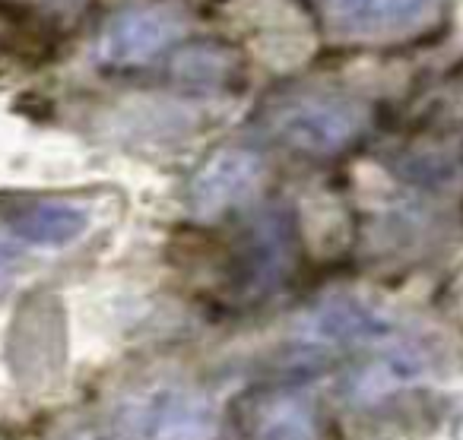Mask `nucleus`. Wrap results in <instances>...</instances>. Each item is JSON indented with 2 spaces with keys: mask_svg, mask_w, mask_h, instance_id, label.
Here are the masks:
<instances>
[{
  "mask_svg": "<svg viewBox=\"0 0 463 440\" xmlns=\"http://www.w3.org/2000/svg\"><path fill=\"white\" fill-rule=\"evenodd\" d=\"M327 16L346 33H400L425 20L435 0H321Z\"/></svg>",
  "mask_w": 463,
  "mask_h": 440,
  "instance_id": "4",
  "label": "nucleus"
},
{
  "mask_svg": "<svg viewBox=\"0 0 463 440\" xmlns=\"http://www.w3.org/2000/svg\"><path fill=\"white\" fill-rule=\"evenodd\" d=\"M264 181V159L251 149H219L194 172L187 206L197 219H216L254 197Z\"/></svg>",
  "mask_w": 463,
  "mask_h": 440,
  "instance_id": "3",
  "label": "nucleus"
},
{
  "mask_svg": "<svg viewBox=\"0 0 463 440\" xmlns=\"http://www.w3.org/2000/svg\"><path fill=\"white\" fill-rule=\"evenodd\" d=\"M251 440H321L317 406L298 393L273 396L254 415Z\"/></svg>",
  "mask_w": 463,
  "mask_h": 440,
  "instance_id": "7",
  "label": "nucleus"
},
{
  "mask_svg": "<svg viewBox=\"0 0 463 440\" xmlns=\"http://www.w3.org/2000/svg\"><path fill=\"white\" fill-rule=\"evenodd\" d=\"M10 229L35 248H64L73 238L83 235L86 212L73 203H58V200H42L26 210H20L10 222Z\"/></svg>",
  "mask_w": 463,
  "mask_h": 440,
  "instance_id": "6",
  "label": "nucleus"
},
{
  "mask_svg": "<svg viewBox=\"0 0 463 440\" xmlns=\"http://www.w3.org/2000/svg\"><path fill=\"white\" fill-rule=\"evenodd\" d=\"M184 23L172 7L140 4L109 20L99 39V61L109 67H140L162 54L181 35Z\"/></svg>",
  "mask_w": 463,
  "mask_h": 440,
  "instance_id": "2",
  "label": "nucleus"
},
{
  "mask_svg": "<svg viewBox=\"0 0 463 440\" xmlns=\"http://www.w3.org/2000/svg\"><path fill=\"white\" fill-rule=\"evenodd\" d=\"M149 440H213L219 415L210 399L194 393H168L149 412Z\"/></svg>",
  "mask_w": 463,
  "mask_h": 440,
  "instance_id": "5",
  "label": "nucleus"
},
{
  "mask_svg": "<svg viewBox=\"0 0 463 440\" xmlns=\"http://www.w3.org/2000/svg\"><path fill=\"white\" fill-rule=\"evenodd\" d=\"M365 127V108L340 96H298L279 105L273 134L298 153L334 155Z\"/></svg>",
  "mask_w": 463,
  "mask_h": 440,
  "instance_id": "1",
  "label": "nucleus"
},
{
  "mask_svg": "<svg viewBox=\"0 0 463 440\" xmlns=\"http://www.w3.org/2000/svg\"><path fill=\"white\" fill-rule=\"evenodd\" d=\"M16 263H20V250H16L14 244H0V282L14 273Z\"/></svg>",
  "mask_w": 463,
  "mask_h": 440,
  "instance_id": "8",
  "label": "nucleus"
}]
</instances>
